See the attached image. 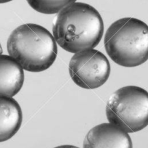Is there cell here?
Instances as JSON below:
<instances>
[{
    "label": "cell",
    "instance_id": "6da1fadb",
    "mask_svg": "<svg viewBox=\"0 0 148 148\" xmlns=\"http://www.w3.org/2000/svg\"><path fill=\"white\" fill-rule=\"evenodd\" d=\"M103 31V21L99 12L83 2H73L64 8L52 26L57 43L71 53L94 49L100 42Z\"/></svg>",
    "mask_w": 148,
    "mask_h": 148
},
{
    "label": "cell",
    "instance_id": "7a4b0ae2",
    "mask_svg": "<svg viewBox=\"0 0 148 148\" xmlns=\"http://www.w3.org/2000/svg\"><path fill=\"white\" fill-rule=\"evenodd\" d=\"M8 51L24 70L42 72L52 65L58 55L56 41L51 33L37 24L15 28L8 40Z\"/></svg>",
    "mask_w": 148,
    "mask_h": 148
},
{
    "label": "cell",
    "instance_id": "3957f363",
    "mask_svg": "<svg viewBox=\"0 0 148 148\" xmlns=\"http://www.w3.org/2000/svg\"><path fill=\"white\" fill-rule=\"evenodd\" d=\"M105 50L118 65L133 68L148 60V25L134 18L115 21L107 30Z\"/></svg>",
    "mask_w": 148,
    "mask_h": 148
},
{
    "label": "cell",
    "instance_id": "277c9868",
    "mask_svg": "<svg viewBox=\"0 0 148 148\" xmlns=\"http://www.w3.org/2000/svg\"><path fill=\"white\" fill-rule=\"evenodd\" d=\"M107 119L127 133L148 126V92L136 86H126L112 94L106 105Z\"/></svg>",
    "mask_w": 148,
    "mask_h": 148
},
{
    "label": "cell",
    "instance_id": "5b68a950",
    "mask_svg": "<svg viewBox=\"0 0 148 148\" xmlns=\"http://www.w3.org/2000/svg\"><path fill=\"white\" fill-rule=\"evenodd\" d=\"M69 74L77 86L86 89L100 87L108 79L110 65L99 51L86 49L75 53L69 62Z\"/></svg>",
    "mask_w": 148,
    "mask_h": 148
},
{
    "label": "cell",
    "instance_id": "8992f818",
    "mask_svg": "<svg viewBox=\"0 0 148 148\" xmlns=\"http://www.w3.org/2000/svg\"><path fill=\"white\" fill-rule=\"evenodd\" d=\"M84 148H133L130 136L110 123L92 128L85 136Z\"/></svg>",
    "mask_w": 148,
    "mask_h": 148
},
{
    "label": "cell",
    "instance_id": "52a82bcc",
    "mask_svg": "<svg viewBox=\"0 0 148 148\" xmlns=\"http://www.w3.org/2000/svg\"><path fill=\"white\" fill-rule=\"evenodd\" d=\"M23 82V68L13 58L1 54L0 95L12 97L21 91Z\"/></svg>",
    "mask_w": 148,
    "mask_h": 148
},
{
    "label": "cell",
    "instance_id": "ba28073f",
    "mask_svg": "<svg viewBox=\"0 0 148 148\" xmlns=\"http://www.w3.org/2000/svg\"><path fill=\"white\" fill-rule=\"evenodd\" d=\"M22 120L18 102L11 97L0 95V142L11 139L18 132Z\"/></svg>",
    "mask_w": 148,
    "mask_h": 148
},
{
    "label": "cell",
    "instance_id": "9c48e42d",
    "mask_svg": "<svg viewBox=\"0 0 148 148\" xmlns=\"http://www.w3.org/2000/svg\"><path fill=\"white\" fill-rule=\"evenodd\" d=\"M76 0H27L28 5L40 13L55 14Z\"/></svg>",
    "mask_w": 148,
    "mask_h": 148
},
{
    "label": "cell",
    "instance_id": "30bf717a",
    "mask_svg": "<svg viewBox=\"0 0 148 148\" xmlns=\"http://www.w3.org/2000/svg\"><path fill=\"white\" fill-rule=\"evenodd\" d=\"M54 148H79L78 147L76 146H73V145H60V146H58V147H55Z\"/></svg>",
    "mask_w": 148,
    "mask_h": 148
},
{
    "label": "cell",
    "instance_id": "8fae6325",
    "mask_svg": "<svg viewBox=\"0 0 148 148\" xmlns=\"http://www.w3.org/2000/svg\"><path fill=\"white\" fill-rule=\"evenodd\" d=\"M12 1V0H0V4H4L7 3V2H10Z\"/></svg>",
    "mask_w": 148,
    "mask_h": 148
},
{
    "label": "cell",
    "instance_id": "7c38bea8",
    "mask_svg": "<svg viewBox=\"0 0 148 148\" xmlns=\"http://www.w3.org/2000/svg\"><path fill=\"white\" fill-rule=\"evenodd\" d=\"M1 54H2V46H1V44H0V55Z\"/></svg>",
    "mask_w": 148,
    "mask_h": 148
}]
</instances>
